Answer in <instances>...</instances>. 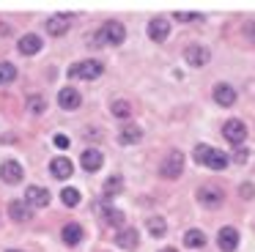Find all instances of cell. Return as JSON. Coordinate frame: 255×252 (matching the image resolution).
<instances>
[{
	"label": "cell",
	"instance_id": "obj_1",
	"mask_svg": "<svg viewBox=\"0 0 255 252\" xmlns=\"http://www.w3.org/2000/svg\"><path fill=\"white\" fill-rule=\"evenodd\" d=\"M195 159H198L200 164H206L209 170H225L228 162H231V156H225L222 151H217V148H209V145H195Z\"/></svg>",
	"mask_w": 255,
	"mask_h": 252
},
{
	"label": "cell",
	"instance_id": "obj_2",
	"mask_svg": "<svg viewBox=\"0 0 255 252\" xmlns=\"http://www.w3.org/2000/svg\"><path fill=\"white\" fill-rule=\"evenodd\" d=\"M105 71V66H102V60H80V63H74L72 69H69V77H74V80H96V77Z\"/></svg>",
	"mask_w": 255,
	"mask_h": 252
},
{
	"label": "cell",
	"instance_id": "obj_3",
	"mask_svg": "<svg viewBox=\"0 0 255 252\" xmlns=\"http://www.w3.org/2000/svg\"><path fill=\"white\" fill-rule=\"evenodd\" d=\"M124 38H127V27L121 25V22H105V25H102V30H99V41L102 44H113V47H116V44H124Z\"/></svg>",
	"mask_w": 255,
	"mask_h": 252
},
{
	"label": "cell",
	"instance_id": "obj_4",
	"mask_svg": "<svg viewBox=\"0 0 255 252\" xmlns=\"http://www.w3.org/2000/svg\"><path fill=\"white\" fill-rule=\"evenodd\" d=\"M159 173L165 175V178H178V175L184 173V153L181 151L167 153V156L162 159V164H159Z\"/></svg>",
	"mask_w": 255,
	"mask_h": 252
},
{
	"label": "cell",
	"instance_id": "obj_5",
	"mask_svg": "<svg viewBox=\"0 0 255 252\" xmlns=\"http://www.w3.org/2000/svg\"><path fill=\"white\" fill-rule=\"evenodd\" d=\"M222 200H225V195H222V189L217 184H203L198 189V203H203L206 208H217Z\"/></svg>",
	"mask_w": 255,
	"mask_h": 252
},
{
	"label": "cell",
	"instance_id": "obj_6",
	"mask_svg": "<svg viewBox=\"0 0 255 252\" xmlns=\"http://www.w3.org/2000/svg\"><path fill=\"white\" fill-rule=\"evenodd\" d=\"M222 134H225V140L231 142V145L239 148L244 140H247V126H244L239 118H231V121L225 124V129H222Z\"/></svg>",
	"mask_w": 255,
	"mask_h": 252
},
{
	"label": "cell",
	"instance_id": "obj_7",
	"mask_svg": "<svg viewBox=\"0 0 255 252\" xmlns=\"http://www.w3.org/2000/svg\"><path fill=\"white\" fill-rule=\"evenodd\" d=\"M0 181H6V184H19V181H22V164L14 162V159H6V162L0 164Z\"/></svg>",
	"mask_w": 255,
	"mask_h": 252
},
{
	"label": "cell",
	"instance_id": "obj_8",
	"mask_svg": "<svg viewBox=\"0 0 255 252\" xmlns=\"http://www.w3.org/2000/svg\"><path fill=\"white\" fill-rule=\"evenodd\" d=\"M170 36V22L165 16H156V19L148 22V38L151 41H165Z\"/></svg>",
	"mask_w": 255,
	"mask_h": 252
},
{
	"label": "cell",
	"instance_id": "obj_9",
	"mask_svg": "<svg viewBox=\"0 0 255 252\" xmlns=\"http://www.w3.org/2000/svg\"><path fill=\"white\" fill-rule=\"evenodd\" d=\"M214 102L220 104V107H231V104H236V88L228 85V82L214 85Z\"/></svg>",
	"mask_w": 255,
	"mask_h": 252
},
{
	"label": "cell",
	"instance_id": "obj_10",
	"mask_svg": "<svg viewBox=\"0 0 255 252\" xmlns=\"http://www.w3.org/2000/svg\"><path fill=\"white\" fill-rule=\"evenodd\" d=\"M80 164H83L85 173H96V170H102V164H105V156H102V151H96V148H88V151L80 156Z\"/></svg>",
	"mask_w": 255,
	"mask_h": 252
},
{
	"label": "cell",
	"instance_id": "obj_11",
	"mask_svg": "<svg viewBox=\"0 0 255 252\" xmlns=\"http://www.w3.org/2000/svg\"><path fill=\"white\" fill-rule=\"evenodd\" d=\"M217 244H220L222 252H233L239 247V230L236 228H222L217 233Z\"/></svg>",
	"mask_w": 255,
	"mask_h": 252
},
{
	"label": "cell",
	"instance_id": "obj_12",
	"mask_svg": "<svg viewBox=\"0 0 255 252\" xmlns=\"http://www.w3.org/2000/svg\"><path fill=\"white\" fill-rule=\"evenodd\" d=\"M25 203H28L30 208H44L47 203H50V192L41 189V186H28V192H25Z\"/></svg>",
	"mask_w": 255,
	"mask_h": 252
},
{
	"label": "cell",
	"instance_id": "obj_13",
	"mask_svg": "<svg viewBox=\"0 0 255 252\" xmlns=\"http://www.w3.org/2000/svg\"><path fill=\"white\" fill-rule=\"evenodd\" d=\"M58 104H61L63 110H77L80 104H83V96H80V91H74V88H63V91L58 93Z\"/></svg>",
	"mask_w": 255,
	"mask_h": 252
},
{
	"label": "cell",
	"instance_id": "obj_14",
	"mask_svg": "<svg viewBox=\"0 0 255 252\" xmlns=\"http://www.w3.org/2000/svg\"><path fill=\"white\" fill-rule=\"evenodd\" d=\"M116 244L121 247V250H134V247L140 244L137 230H134V228H121V230H118V236H116Z\"/></svg>",
	"mask_w": 255,
	"mask_h": 252
},
{
	"label": "cell",
	"instance_id": "obj_15",
	"mask_svg": "<svg viewBox=\"0 0 255 252\" xmlns=\"http://www.w3.org/2000/svg\"><path fill=\"white\" fill-rule=\"evenodd\" d=\"M184 58H187L189 66H206L211 55H209V49H206V47H195V44H192V47L184 49Z\"/></svg>",
	"mask_w": 255,
	"mask_h": 252
},
{
	"label": "cell",
	"instance_id": "obj_16",
	"mask_svg": "<svg viewBox=\"0 0 255 252\" xmlns=\"http://www.w3.org/2000/svg\"><path fill=\"white\" fill-rule=\"evenodd\" d=\"M8 214H11L14 222H28V219L33 217V208H30L28 203H22V200H11L8 203Z\"/></svg>",
	"mask_w": 255,
	"mask_h": 252
},
{
	"label": "cell",
	"instance_id": "obj_17",
	"mask_svg": "<svg viewBox=\"0 0 255 252\" xmlns=\"http://www.w3.org/2000/svg\"><path fill=\"white\" fill-rule=\"evenodd\" d=\"M47 33L50 36H63V33L69 30V16L66 14H52L50 19H47Z\"/></svg>",
	"mask_w": 255,
	"mask_h": 252
},
{
	"label": "cell",
	"instance_id": "obj_18",
	"mask_svg": "<svg viewBox=\"0 0 255 252\" xmlns=\"http://www.w3.org/2000/svg\"><path fill=\"white\" fill-rule=\"evenodd\" d=\"M41 49V38L36 36V33H25L22 38H19V52L22 55H36Z\"/></svg>",
	"mask_w": 255,
	"mask_h": 252
},
{
	"label": "cell",
	"instance_id": "obj_19",
	"mask_svg": "<svg viewBox=\"0 0 255 252\" xmlns=\"http://www.w3.org/2000/svg\"><path fill=\"white\" fill-rule=\"evenodd\" d=\"M50 170H52V175H55V178H61V181H66L69 175L74 173V164L69 162V159H52V164H50Z\"/></svg>",
	"mask_w": 255,
	"mask_h": 252
},
{
	"label": "cell",
	"instance_id": "obj_20",
	"mask_svg": "<svg viewBox=\"0 0 255 252\" xmlns=\"http://www.w3.org/2000/svg\"><path fill=\"white\" fill-rule=\"evenodd\" d=\"M140 137H143L140 126H124L121 134H118V142L121 145H134V142H140Z\"/></svg>",
	"mask_w": 255,
	"mask_h": 252
},
{
	"label": "cell",
	"instance_id": "obj_21",
	"mask_svg": "<svg viewBox=\"0 0 255 252\" xmlns=\"http://www.w3.org/2000/svg\"><path fill=\"white\" fill-rule=\"evenodd\" d=\"M63 241H66L69 247L80 244V241H83V228H80L77 222H69L66 228H63Z\"/></svg>",
	"mask_w": 255,
	"mask_h": 252
},
{
	"label": "cell",
	"instance_id": "obj_22",
	"mask_svg": "<svg viewBox=\"0 0 255 252\" xmlns=\"http://www.w3.org/2000/svg\"><path fill=\"white\" fill-rule=\"evenodd\" d=\"M184 244H187L189 250H200V247H206V233L203 230H187Z\"/></svg>",
	"mask_w": 255,
	"mask_h": 252
},
{
	"label": "cell",
	"instance_id": "obj_23",
	"mask_svg": "<svg viewBox=\"0 0 255 252\" xmlns=\"http://www.w3.org/2000/svg\"><path fill=\"white\" fill-rule=\"evenodd\" d=\"M17 80V66L14 63H0V85H8V82Z\"/></svg>",
	"mask_w": 255,
	"mask_h": 252
},
{
	"label": "cell",
	"instance_id": "obj_24",
	"mask_svg": "<svg viewBox=\"0 0 255 252\" xmlns=\"http://www.w3.org/2000/svg\"><path fill=\"white\" fill-rule=\"evenodd\" d=\"M28 110L33 115H44V110H47V99L44 96H39V93H33V96L28 99Z\"/></svg>",
	"mask_w": 255,
	"mask_h": 252
},
{
	"label": "cell",
	"instance_id": "obj_25",
	"mask_svg": "<svg viewBox=\"0 0 255 252\" xmlns=\"http://www.w3.org/2000/svg\"><path fill=\"white\" fill-rule=\"evenodd\" d=\"M61 200H63V206L74 208V206H80V192L72 189V186H66V189L61 192Z\"/></svg>",
	"mask_w": 255,
	"mask_h": 252
},
{
	"label": "cell",
	"instance_id": "obj_26",
	"mask_svg": "<svg viewBox=\"0 0 255 252\" xmlns=\"http://www.w3.org/2000/svg\"><path fill=\"white\" fill-rule=\"evenodd\" d=\"M148 233H151V236H156V239H159V236H165V233H167V225H165V219H162V217H154V219H148Z\"/></svg>",
	"mask_w": 255,
	"mask_h": 252
},
{
	"label": "cell",
	"instance_id": "obj_27",
	"mask_svg": "<svg viewBox=\"0 0 255 252\" xmlns=\"http://www.w3.org/2000/svg\"><path fill=\"white\" fill-rule=\"evenodd\" d=\"M113 115H116V118H129V115H132V107H129L127 102H113Z\"/></svg>",
	"mask_w": 255,
	"mask_h": 252
},
{
	"label": "cell",
	"instance_id": "obj_28",
	"mask_svg": "<svg viewBox=\"0 0 255 252\" xmlns=\"http://www.w3.org/2000/svg\"><path fill=\"white\" fill-rule=\"evenodd\" d=\"M105 219H107V222H113L116 228H121V225H124V214L116 211V208H107V211H105Z\"/></svg>",
	"mask_w": 255,
	"mask_h": 252
},
{
	"label": "cell",
	"instance_id": "obj_29",
	"mask_svg": "<svg viewBox=\"0 0 255 252\" xmlns=\"http://www.w3.org/2000/svg\"><path fill=\"white\" fill-rule=\"evenodd\" d=\"M116 192H121V178H118V175H113V178L105 184V195H116Z\"/></svg>",
	"mask_w": 255,
	"mask_h": 252
},
{
	"label": "cell",
	"instance_id": "obj_30",
	"mask_svg": "<svg viewBox=\"0 0 255 252\" xmlns=\"http://www.w3.org/2000/svg\"><path fill=\"white\" fill-rule=\"evenodd\" d=\"M233 162H239V164H244V162H247V159H250V151H247V148H244V145H239L236 148V151H233Z\"/></svg>",
	"mask_w": 255,
	"mask_h": 252
},
{
	"label": "cell",
	"instance_id": "obj_31",
	"mask_svg": "<svg viewBox=\"0 0 255 252\" xmlns=\"http://www.w3.org/2000/svg\"><path fill=\"white\" fill-rule=\"evenodd\" d=\"M52 142H55L58 148H69V137L66 134H55V140H52Z\"/></svg>",
	"mask_w": 255,
	"mask_h": 252
},
{
	"label": "cell",
	"instance_id": "obj_32",
	"mask_svg": "<svg viewBox=\"0 0 255 252\" xmlns=\"http://www.w3.org/2000/svg\"><path fill=\"white\" fill-rule=\"evenodd\" d=\"M176 19L178 22H192V19H198V14H187V11H181V14H176Z\"/></svg>",
	"mask_w": 255,
	"mask_h": 252
},
{
	"label": "cell",
	"instance_id": "obj_33",
	"mask_svg": "<svg viewBox=\"0 0 255 252\" xmlns=\"http://www.w3.org/2000/svg\"><path fill=\"white\" fill-rule=\"evenodd\" d=\"M159 252H178V250H173V247H162Z\"/></svg>",
	"mask_w": 255,
	"mask_h": 252
},
{
	"label": "cell",
	"instance_id": "obj_34",
	"mask_svg": "<svg viewBox=\"0 0 255 252\" xmlns=\"http://www.w3.org/2000/svg\"><path fill=\"white\" fill-rule=\"evenodd\" d=\"M8 252H19V250H8Z\"/></svg>",
	"mask_w": 255,
	"mask_h": 252
}]
</instances>
